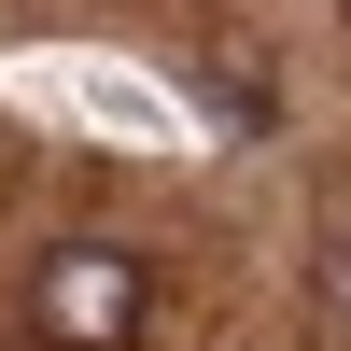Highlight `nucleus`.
Masks as SVG:
<instances>
[{"mask_svg": "<svg viewBox=\"0 0 351 351\" xmlns=\"http://www.w3.org/2000/svg\"><path fill=\"white\" fill-rule=\"evenodd\" d=\"M28 324H43L56 351H127L141 337V267L112 239H56L43 281H28Z\"/></svg>", "mask_w": 351, "mask_h": 351, "instance_id": "f257e3e1", "label": "nucleus"}]
</instances>
